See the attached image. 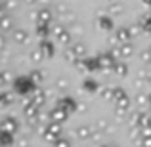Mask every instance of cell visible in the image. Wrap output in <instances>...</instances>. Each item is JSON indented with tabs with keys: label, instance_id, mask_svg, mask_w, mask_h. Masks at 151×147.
I'll return each instance as SVG.
<instances>
[{
	"label": "cell",
	"instance_id": "obj_1",
	"mask_svg": "<svg viewBox=\"0 0 151 147\" xmlns=\"http://www.w3.org/2000/svg\"><path fill=\"white\" fill-rule=\"evenodd\" d=\"M14 90L15 94H19V96H29V94H33L35 90V80L29 77H17L14 78Z\"/></svg>",
	"mask_w": 151,
	"mask_h": 147
},
{
	"label": "cell",
	"instance_id": "obj_2",
	"mask_svg": "<svg viewBox=\"0 0 151 147\" xmlns=\"http://www.w3.org/2000/svg\"><path fill=\"white\" fill-rule=\"evenodd\" d=\"M44 136L48 138V140H52V141L58 140V136H59V124H58V122H52L50 126H46Z\"/></svg>",
	"mask_w": 151,
	"mask_h": 147
},
{
	"label": "cell",
	"instance_id": "obj_3",
	"mask_svg": "<svg viewBox=\"0 0 151 147\" xmlns=\"http://www.w3.org/2000/svg\"><path fill=\"white\" fill-rule=\"evenodd\" d=\"M115 38H117V42H128L130 38H132V31H130L128 27H121V29H117Z\"/></svg>",
	"mask_w": 151,
	"mask_h": 147
},
{
	"label": "cell",
	"instance_id": "obj_4",
	"mask_svg": "<svg viewBox=\"0 0 151 147\" xmlns=\"http://www.w3.org/2000/svg\"><path fill=\"white\" fill-rule=\"evenodd\" d=\"M58 107H61V109H65L67 113H71V111L77 109V101H75L73 98H61L58 103Z\"/></svg>",
	"mask_w": 151,
	"mask_h": 147
},
{
	"label": "cell",
	"instance_id": "obj_5",
	"mask_svg": "<svg viewBox=\"0 0 151 147\" xmlns=\"http://www.w3.org/2000/svg\"><path fill=\"white\" fill-rule=\"evenodd\" d=\"M67 115H69V113H67L65 109H61V107H55V109L50 113V118H52V122H63V120L67 118Z\"/></svg>",
	"mask_w": 151,
	"mask_h": 147
},
{
	"label": "cell",
	"instance_id": "obj_6",
	"mask_svg": "<svg viewBox=\"0 0 151 147\" xmlns=\"http://www.w3.org/2000/svg\"><path fill=\"white\" fill-rule=\"evenodd\" d=\"M50 21H52L50 10H46V8L38 10V14H37V23H50Z\"/></svg>",
	"mask_w": 151,
	"mask_h": 147
},
{
	"label": "cell",
	"instance_id": "obj_7",
	"mask_svg": "<svg viewBox=\"0 0 151 147\" xmlns=\"http://www.w3.org/2000/svg\"><path fill=\"white\" fill-rule=\"evenodd\" d=\"M2 126H4V130H10V132H17V120L15 118H12V117H6L4 118V122H2Z\"/></svg>",
	"mask_w": 151,
	"mask_h": 147
},
{
	"label": "cell",
	"instance_id": "obj_8",
	"mask_svg": "<svg viewBox=\"0 0 151 147\" xmlns=\"http://www.w3.org/2000/svg\"><path fill=\"white\" fill-rule=\"evenodd\" d=\"M40 50H42V54L48 55V57H52V55H54V44H52L50 40H44V38H42V42H40Z\"/></svg>",
	"mask_w": 151,
	"mask_h": 147
},
{
	"label": "cell",
	"instance_id": "obj_9",
	"mask_svg": "<svg viewBox=\"0 0 151 147\" xmlns=\"http://www.w3.org/2000/svg\"><path fill=\"white\" fill-rule=\"evenodd\" d=\"M100 27L103 31H111L113 29V19H111L109 15H101L100 17Z\"/></svg>",
	"mask_w": 151,
	"mask_h": 147
},
{
	"label": "cell",
	"instance_id": "obj_10",
	"mask_svg": "<svg viewBox=\"0 0 151 147\" xmlns=\"http://www.w3.org/2000/svg\"><path fill=\"white\" fill-rule=\"evenodd\" d=\"M37 33H38V37L40 38H48V34H50V27H48V23H37Z\"/></svg>",
	"mask_w": 151,
	"mask_h": 147
},
{
	"label": "cell",
	"instance_id": "obj_11",
	"mask_svg": "<svg viewBox=\"0 0 151 147\" xmlns=\"http://www.w3.org/2000/svg\"><path fill=\"white\" fill-rule=\"evenodd\" d=\"M14 132H10V130H2V145L4 147H10L12 143H14Z\"/></svg>",
	"mask_w": 151,
	"mask_h": 147
},
{
	"label": "cell",
	"instance_id": "obj_12",
	"mask_svg": "<svg viewBox=\"0 0 151 147\" xmlns=\"http://www.w3.org/2000/svg\"><path fill=\"white\" fill-rule=\"evenodd\" d=\"M113 71L119 75V77H124L126 73H128V67L124 65V63H115V67H113Z\"/></svg>",
	"mask_w": 151,
	"mask_h": 147
},
{
	"label": "cell",
	"instance_id": "obj_13",
	"mask_svg": "<svg viewBox=\"0 0 151 147\" xmlns=\"http://www.w3.org/2000/svg\"><path fill=\"white\" fill-rule=\"evenodd\" d=\"M84 90H86V92H96V90H98V82L92 80V78H86V80H84Z\"/></svg>",
	"mask_w": 151,
	"mask_h": 147
},
{
	"label": "cell",
	"instance_id": "obj_14",
	"mask_svg": "<svg viewBox=\"0 0 151 147\" xmlns=\"http://www.w3.org/2000/svg\"><path fill=\"white\" fill-rule=\"evenodd\" d=\"M119 55H130L132 54V46L130 44H126V42H122L121 46H119V52H117Z\"/></svg>",
	"mask_w": 151,
	"mask_h": 147
},
{
	"label": "cell",
	"instance_id": "obj_15",
	"mask_svg": "<svg viewBox=\"0 0 151 147\" xmlns=\"http://www.w3.org/2000/svg\"><path fill=\"white\" fill-rule=\"evenodd\" d=\"M140 27L145 31V33H151V15H145L144 19L140 21Z\"/></svg>",
	"mask_w": 151,
	"mask_h": 147
},
{
	"label": "cell",
	"instance_id": "obj_16",
	"mask_svg": "<svg viewBox=\"0 0 151 147\" xmlns=\"http://www.w3.org/2000/svg\"><path fill=\"white\" fill-rule=\"evenodd\" d=\"M44 99H46V98H44V94H42V92H37L35 96H31V101H33L35 105H38V107L44 103Z\"/></svg>",
	"mask_w": 151,
	"mask_h": 147
},
{
	"label": "cell",
	"instance_id": "obj_17",
	"mask_svg": "<svg viewBox=\"0 0 151 147\" xmlns=\"http://www.w3.org/2000/svg\"><path fill=\"white\" fill-rule=\"evenodd\" d=\"M14 38L17 42H27V33H25V31H21V29H19V31H14Z\"/></svg>",
	"mask_w": 151,
	"mask_h": 147
},
{
	"label": "cell",
	"instance_id": "obj_18",
	"mask_svg": "<svg viewBox=\"0 0 151 147\" xmlns=\"http://www.w3.org/2000/svg\"><path fill=\"white\" fill-rule=\"evenodd\" d=\"M54 143H55V147H71L69 140H65V138H58V140H55Z\"/></svg>",
	"mask_w": 151,
	"mask_h": 147
},
{
	"label": "cell",
	"instance_id": "obj_19",
	"mask_svg": "<svg viewBox=\"0 0 151 147\" xmlns=\"http://www.w3.org/2000/svg\"><path fill=\"white\" fill-rule=\"evenodd\" d=\"M78 136H81L82 140H84V138H88L90 136V126H82V128L78 130Z\"/></svg>",
	"mask_w": 151,
	"mask_h": 147
},
{
	"label": "cell",
	"instance_id": "obj_20",
	"mask_svg": "<svg viewBox=\"0 0 151 147\" xmlns=\"http://www.w3.org/2000/svg\"><path fill=\"white\" fill-rule=\"evenodd\" d=\"M10 103H12V94L4 92V94H2V105L6 107V105H10Z\"/></svg>",
	"mask_w": 151,
	"mask_h": 147
},
{
	"label": "cell",
	"instance_id": "obj_21",
	"mask_svg": "<svg viewBox=\"0 0 151 147\" xmlns=\"http://www.w3.org/2000/svg\"><path fill=\"white\" fill-rule=\"evenodd\" d=\"M31 78H33L35 82H40L42 80V73L40 71H31Z\"/></svg>",
	"mask_w": 151,
	"mask_h": 147
},
{
	"label": "cell",
	"instance_id": "obj_22",
	"mask_svg": "<svg viewBox=\"0 0 151 147\" xmlns=\"http://www.w3.org/2000/svg\"><path fill=\"white\" fill-rule=\"evenodd\" d=\"M42 55H44V54H42V50H38V52H35V54H33V59H35V61H40Z\"/></svg>",
	"mask_w": 151,
	"mask_h": 147
},
{
	"label": "cell",
	"instance_id": "obj_23",
	"mask_svg": "<svg viewBox=\"0 0 151 147\" xmlns=\"http://www.w3.org/2000/svg\"><path fill=\"white\" fill-rule=\"evenodd\" d=\"M8 27H10V17L6 15V17H4V29H8Z\"/></svg>",
	"mask_w": 151,
	"mask_h": 147
},
{
	"label": "cell",
	"instance_id": "obj_24",
	"mask_svg": "<svg viewBox=\"0 0 151 147\" xmlns=\"http://www.w3.org/2000/svg\"><path fill=\"white\" fill-rule=\"evenodd\" d=\"M25 2H27V4H33V2H37V0H25Z\"/></svg>",
	"mask_w": 151,
	"mask_h": 147
},
{
	"label": "cell",
	"instance_id": "obj_25",
	"mask_svg": "<svg viewBox=\"0 0 151 147\" xmlns=\"http://www.w3.org/2000/svg\"><path fill=\"white\" fill-rule=\"evenodd\" d=\"M149 105H151V96H149Z\"/></svg>",
	"mask_w": 151,
	"mask_h": 147
},
{
	"label": "cell",
	"instance_id": "obj_26",
	"mask_svg": "<svg viewBox=\"0 0 151 147\" xmlns=\"http://www.w3.org/2000/svg\"><path fill=\"white\" fill-rule=\"evenodd\" d=\"M101 147H107V145H101Z\"/></svg>",
	"mask_w": 151,
	"mask_h": 147
}]
</instances>
